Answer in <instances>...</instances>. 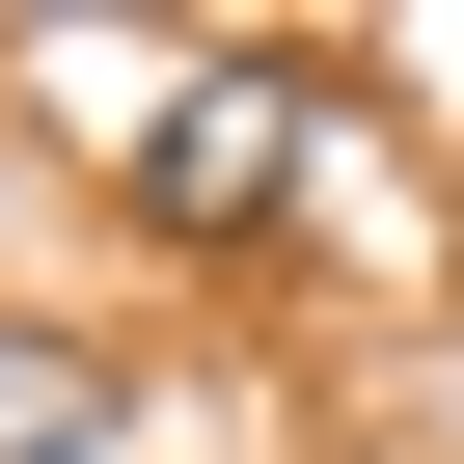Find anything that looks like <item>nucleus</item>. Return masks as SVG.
I'll return each mask as SVG.
<instances>
[{"instance_id": "1", "label": "nucleus", "mask_w": 464, "mask_h": 464, "mask_svg": "<svg viewBox=\"0 0 464 464\" xmlns=\"http://www.w3.org/2000/svg\"><path fill=\"white\" fill-rule=\"evenodd\" d=\"M301 191H328V110H301L274 55H218V82L137 110V218H164V246H274Z\"/></svg>"}, {"instance_id": "2", "label": "nucleus", "mask_w": 464, "mask_h": 464, "mask_svg": "<svg viewBox=\"0 0 464 464\" xmlns=\"http://www.w3.org/2000/svg\"><path fill=\"white\" fill-rule=\"evenodd\" d=\"M110 437H137V382L82 328H0V464H110Z\"/></svg>"}]
</instances>
